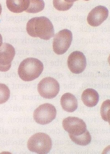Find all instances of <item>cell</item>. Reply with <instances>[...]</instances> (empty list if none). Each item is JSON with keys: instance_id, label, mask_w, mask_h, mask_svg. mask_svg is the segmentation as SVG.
I'll use <instances>...</instances> for the list:
<instances>
[{"instance_id": "18", "label": "cell", "mask_w": 110, "mask_h": 154, "mask_svg": "<svg viewBox=\"0 0 110 154\" xmlns=\"http://www.w3.org/2000/svg\"><path fill=\"white\" fill-rule=\"evenodd\" d=\"M10 91L6 85L0 84V104H4L9 98Z\"/></svg>"}, {"instance_id": "13", "label": "cell", "mask_w": 110, "mask_h": 154, "mask_svg": "<svg viewBox=\"0 0 110 154\" xmlns=\"http://www.w3.org/2000/svg\"><path fill=\"white\" fill-rule=\"evenodd\" d=\"M30 4V0H6V6L12 12L21 13L26 11Z\"/></svg>"}, {"instance_id": "7", "label": "cell", "mask_w": 110, "mask_h": 154, "mask_svg": "<svg viewBox=\"0 0 110 154\" xmlns=\"http://www.w3.org/2000/svg\"><path fill=\"white\" fill-rule=\"evenodd\" d=\"M62 126L69 134L77 136L81 135L86 130V125L83 120L78 117H69L62 121Z\"/></svg>"}, {"instance_id": "6", "label": "cell", "mask_w": 110, "mask_h": 154, "mask_svg": "<svg viewBox=\"0 0 110 154\" xmlns=\"http://www.w3.org/2000/svg\"><path fill=\"white\" fill-rule=\"evenodd\" d=\"M38 91L41 96L46 99H52L60 91V85L55 79L47 77L43 79L38 85Z\"/></svg>"}, {"instance_id": "17", "label": "cell", "mask_w": 110, "mask_h": 154, "mask_svg": "<svg viewBox=\"0 0 110 154\" xmlns=\"http://www.w3.org/2000/svg\"><path fill=\"white\" fill-rule=\"evenodd\" d=\"M101 113L102 119L110 123V100L103 102L101 106Z\"/></svg>"}, {"instance_id": "21", "label": "cell", "mask_w": 110, "mask_h": 154, "mask_svg": "<svg viewBox=\"0 0 110 154\" xmlns=\"http://www.w3.org/2000/svg\"><path fill=\"white\" fill-rule=\"evenodd\" d=\"M84 1H90V0H84Z\"/></svg>"}, {"instance_id": "5", "label": "cell", "mask_w": 110, "mask_h": 154, "mask_svg": "<svg viewBox=\"0 0 110 154\" xmlns=\"http://www.w3.org/2000/svg\"><path fill=\"white\" fill-rule=\"evenodd\" d=\"M57 111L52 104L46 103L41 105L36 109L34 113V119L39 124H48L55 118Z\"/></svg>"}, {"instance_id": "1", "label": "cell", "mask_w": 110, "mask_h": 154, "mask_svg": "<svg viewBox=\"0 0 110 154\" xmlns=\"http://www.w3.org/2000/svg\"><path fill=\"white\" fill-rule=\"evenodd\" d=\"M28 34L33 37H39L48 40L55 35V30L51 21L45 17H34L27 25Z\"/></svg>"}, {"instance_id": "20", "label": "cell", "mask_w": 110, "mask_h": 154, "mask_svg": "<svg viewBox=\"0 0 110 154\" xmlns=\"http://www.w3.org/2000/svg\"><path fill=\"white\" fill-rule=\"evenodd\" d=\"M2 6H1V4H0V15H1V14H2Z\"/></svg>"}, {"instance_id": "4", "label": "cell", "mask_w": 110, "mask_h": 154, "mask_svg": "<svg viewBox=\"0 0 110 154\" xmlns=\"http://www.w3.org/2000/svg\"><path fill=\"white\" fill-rule=\"evenodd\" d=\"M73 40V34L70 30H61L56 34L53 42L54 51L58 55L65 53L70 48Z\"/></svg>"}, {"instance_id": "10", "label": "cell", "mask_w": 110, "mask_h": 154, "mask_svg": "<svg viewBox=\"0 0 110 154\" xmlns=\"http://www.w3.org/2000/svg\"><path fill=\"white\" fill-rule=\"evenodd\" d=\"M108 16V10L104 6H97L88 14L87 21L91 26H99L106 20Z\"/></svg>"}, {"instance_id": "12", "label": "cell", "mask_w": 110, "mask_h": 154, "mask_svg": "<svg viewBox=\"0 0 110 154\" xmlns=\"http://www.w3.org/2000/svg\"><path fill=\"white\" fill-rule=\"evenodd\" d=\"M99 94L96 91L93 89H86L82 94V100L83 103L88 107L95 106L99 101Z\"/></svg>"}, {"instance_id": "14", "label": "cell", "mask_w": 110, "mask_h": 154, "mask_svg": "<svg viewBox=\"0 0 110 154\" xmlns=\"http://www.w3.org/2000/svg\"><path fill=\"white\" fill-rule=\"evenodd\" d=\"M71 140L77 145L81 146H86L88 145L91 141V136L88 130L81 135L75 136L69 134Z\"/></svg>"}, {"instance_id": "11", "label": "cell", "mask_w": 110, "mask_h": 154, "mask_svg": "<svg viewBox=\"0 0 110 154\" xmlns=\"http://www.w3.org/2000/svg\"><path fill=\"white\" fill-rule=\"evenodd\" d=\"M61 104L62 109L68 112L75 111L78 106V102L75 96L70 93H65L61 97Z\"/></svg>"}, {"instance_id": "9", "label": "cell", "mask_w": 110, "mask_h": 154, "mask_svg": "<svg viewBox=\"0 0 110 154\" xmlns=\"http://www.w3.org/2000/svg\"><path fill=\"white\" fill-rule=\"evenodd\" d=\"M86 57L80 51H74L68 58V67L70 71L74 74L82 73L86 69Z\"/></svg>"}, {"instance_id": "8", "label": "cell", "mask_w": 110, "mask_h": 154, "mask_svg": "<svg viewBox=\"0 0 110 154\" xmlns=\"http://www.w3.org/2000/svg\"><path fill=\"white\" fill-rule=\"evenodd\" d=\"M15 55V50L11 45L4 43L0 47V72L9 70Z\"/></svg>"}, {"instance_id": "16", "label": "cell", "mask_w": 110, "mask_h": 154, "mask_svg": "<svg viewBox=\"0 0 110 154\" xmlns=\"http://www.w3.org/2000/svg\"><path fill=\"white\" fill-rule=\"evenodd\" d=\"M78 0H53V6L60 11H66L73 6V3Z\"/></svg>"}, {"instance_id": "19", "label": "cell", "mask_w": 110, "mask_h": 154, "mask_svg": "<svg viewBox=\"0 0 110 154\" xmlns=\"http://www.w3.org/2000/svg\"><path fill=\"white\" fill-rule=\"evenodd\" d=\"M2 44H3V38H2V35L0 34V47L2 46Z\"/></svg>"}, {"instance_id": "2", "label": "cell", "mask_w": 110, "mask_h": 154, "mask_svg": "<svg viewBox=\"0 0 110 154\" xmlns=\"http://www.w3.org/2000/svg\"><path fill=\"white\" fill-rule=\"evenodd\" d=\"M44 69L43 63L34 58H28L23 60L18 69L20 78L25 82L32 81L40 75Z\"/></svg>"}, {"instance_id": "15", "label": "cell", "mask_w": 110, "mask_h": 154, "mask_svg": "<svg viewBox=\"0 0 110 154\" xmlns=\"http://www.w3.org/2000/svg\"><path fill=\"white\" fill-rule=\"evenodd\" d=\"M45 2L43 0H30V4L26 12L36 14L42 11L45 8Z\"/></svg>"}, {"instance_id": "3", "label": "cell", "mask_w": 110, "mask_h": 154, "mask_svg": "<svg viewBox=\"0 0 110 154\" xmlns=\"http://www.w3.org/2000/svg\"><path fill=\"white\" fill-rule=\"evenodd\" d=\"M29 150L38 154H47L52 147V141L49 136L44 133H37L32 135L28 141Z\"/></svg>"}]
</instances>
